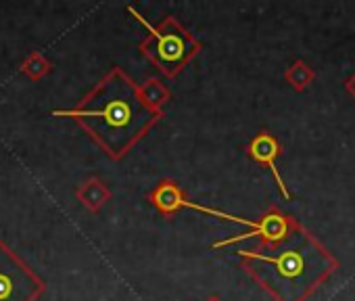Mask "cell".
Masks as SVG:
<instances>
[{
	"instance_id": "1",
	"label": "cell",
	"mask_w": 355,
	"mask_h": 301,
	"mask_svg": "<svg viewBox=\"0 0 355 301\" xmlns=\"http://www.w3.org/2000/svg\"><path fill=\"white\" fill-rule=\"evenodd\" d=\"M53 115L73 117L107 155L119 160L155 126L161 111L144 103L140 88L121 69H113L84 96L80 107L61 109Z\"/></svg>"
},
{
	"instance_id": "2",
	"label": "cell",
	"mask_w": 355,
	"mask_h": 301,
	"mask_svg": "<svg viewBox=\"0 0 355 301\" xmlns=\"http://www.w3.org/2000/svg\"><path fill=\"white\" fill-rule=\"evenodd\" d=\"M148 32V36L140 42V51L165 74V76H175L180 71L197 53H199V42L193 40L189 32H184L178 22L165 19L159 28H153L140 13H136L132 7L128 9Z\"/></svg>"
},
{
	"instance_id": "3",
	"label": "cell",
	"mask_w": 355,
	"mask_h": 301,
	"mask_svg": "<svg viewBox=\"0 0 355 301\" xmlns=\"http://www.w3.org/2000/svg\"><path fill=\"white\" fill-rule=\"evenodd\" d=\"M42 291L44 282L0 243V301H36Z\"/></svg>"
},
{
	"instance_id": "4",
	"label": "cell",
	"mask_w": 355,
	"mask_h": 301,
	"mask_svg": "<svg viewBox=\"0 0 355 301\" xmlns=\"http://www.w3.org/2000/svg\"><path fill=\"white\" fill-rule=\"evenodd\" d=\"M249 155H251V160H255L257 164L268 166V168L272 170V174H274V178H276V182H278L282 195L288 197V191H286V187H284L280 174H278V168H276V157L280 155V144H278V140H276L274 136H270L268 132H261L259 136H255V138L251 140V144H249Z\"/></svg>"
},
{
	"instance_id": "5",
	"label": "cell",
	"mask_w": 355,
	"mask_h": 301,
	"mask_svg": "<svg viewBox=\"0 0 355 301\" xmlns=\"http://www.w3.org/2000/svg\"><path fill=\"white\" fill-rule=\"evenodd\" d=\"M263 220L268 222V224H266V230H268L266 243H268V245H276V243H280V241H284V239L288 237L291 226H288V220H286L284 216H280V214L272 212V214L263 216ZM253 237H259V234H257L255 230H251V232H247V234H239V237H232V239H228V241H220V243H216L214 247H216V249H220V247L232 245V243L243 241V239H253Z\"/></svg>"
},
{
	"instance_id": "6",
	"label": "cell",
	"mask_w": 355,
	"mask_h": 301,
	"mask_svg": "<svg viewBox=\"0 0 355 301\" xmlns=\"http://www.w3.org/2000/svg\"><path fill=\"white\" fill-rule=\"evenodd\" d=\"M184 201H187V197H184L182 189L178 187L175 182H171V180L161 182V184L153 191V195H150V203H153L163 216H171V214H175L178 209H182V207H184Z\"/></svg>"
},
{
	"instance_id": "7",
	"label": "cell",
	"mask_w": 355,
	"mask_h": 301,
	"mask_svg": "<svg viewBox=\"0 0 355 301\" xmlns=\"http://www.w3.org/2000/svg\"><path fill=\"white\" fill-rule=\"evenodd\" d=\"M78 195H80V199H82V203L84 205H88L90 209H98L109 197H111V193L98 182V180H90L84 189H80L78 191Z\"/></svg>"
},
{
	"instance_id": "8",
	"label": "cell",
	"mask_w": 355,
	"mask_h": 301,
	"mask_svg": "<svg viewBox=\"0 0 355 301\" xmlns=\"http://www.w3.org/2000/svg\"><path fill=\"white\" fill-rule=\"evenodd\" d=\"M286 80H288L297 90H303L307 84H311V80H313V71H311L303 61H297L293 67H288V71H286Z\"/></svg>"
},
{
	"instance_id": "9",
	"label": "cell",
	"mask_w": 355,
	"mask_h": 301,
	"mask_svg": "<svg viewBox=\"0 0 355 301\" xmlns=\"http://www.w3.org/2000/svg\"><path fill=\"white\" fill-rule=\"evenodd\" d=\"M140 92L146 94V96H142V98H144V103L150 105L153 109H159V105L165 103V96H167V92L161 88V84H159L157 80H146V86L140 88Z\"/></svg>"
},
{
	"instance_id": "10",
	"label": "cell",
	"mask_w": 355,
	"mask_h": 301,
	"mask_svg": "<svg viewBox=\"0 0 355 301\" xmlns=\"http://www.w3.org/2000/svg\"><path fill=\"white\" fill-rule=\"evenodd\" d=\"M347 90H349V92H351V94L355 96V76H353V78H351V80L347 82Z\"/></svg>"
},
{
	"instance_id": "11",
	"label": "cell",
	"mask_w": 355,
	"mask_h": 301,
	"mask_svg": "<svg viewBox=\"0 0 355 301\" xmlns=\"http://www.w3.org/2000/svg\"><path fill=\"white\" fill-rule=\"evenodd\" d=\"M209 301H220V299H209Z\"/></svg>"
}]
</instances>
